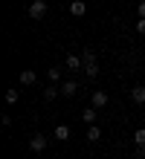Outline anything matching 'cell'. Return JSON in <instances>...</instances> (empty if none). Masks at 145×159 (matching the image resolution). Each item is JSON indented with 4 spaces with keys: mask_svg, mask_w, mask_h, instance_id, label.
<instances>
[{
    "mask_svg": "<svg viewBox=\"0 0 145 159\" xmlns=\"http://www.w3.org/2000/svg\"><path fill=\"white\" fill-rule=\"evenodd\" d=\"M137 15L145 17V0H139V3H137Z\"/></svg>",
    "mask_w": 145,
    "mask_h": 159,
    "instance_id": "19",
    "label": "cell"
},
{
    "mask_svg": "<svg viewBox=\"0 0 145 159\" xmlns=\"http://www.w3.org/2000/svg\"><path fill=\"white\" fill-rule=\"evenodd\" d=\"M81 119H84V125H93V121L99 119V110H96L93 104H90V107H84V113H81Z\"/></svg>",
    "mask_w": 145,
    "mask_h": 159,
    "instance_id": "7",
    "label": "cell"
},
{
    "mask_svg": "<svg viewBox=\"0 0 145 159\" xmlns=\"http://www.w3.org/2000/svg\"><path fill=\"white\" fill-rule=\"evenodd\" d=\"M67 70L81 72V70H84V58H81V55H67Z\"/></svg>",
    "mask_w": 145,
    "mask_h": 159,
    "instance_id": "4",
    "label": "cell"
},
{
    "mask_svg": "<svg viewBox=\"0 0 145 159\" xmlns=\"http://www.w3.org/2000/svg\"><path fill=\"white\" fill-rule=\"evenodd\" d=\"M81 72H84L87 78H96V75H99V67H96V64H84V70H81Z\"/></svg>",
    "mask_w": 145,
    "mask_h": 159,
    "instance_id": "14",
    "label": "cell"
},
{
    "mask_svg": "<svg viewBox=\"0 0 145 159\" xmlns=\"http://www.w3.org/2000/svg\"><path fill=\"white\" fill-rule=\"evenodd\" d=\"M58 96H61V87H58V84H50V87H44V98H46V101H55Z\"/></svg>",
    "mask_w": 145,
    "mask_h": 159,
    "instance_id": "8",
    "label": "cell"
},
{
    "mask_svg": "<svg viewBox=\"0 0 145 159\" xmlns=\"http://www.w3.org/2000/svg\"><path fill=\"white\" fill-rule=\"evenodd\" d=\"M46 142H50V139H46L44 133H35L32 139H29V151H32V153H41L44 148H46Z\"/></svg>",
    "mask_w": 145,
    "mask_h": 159,
    "instance_id": "3",
    "label": "cell"
},
{
    "mask_svg": "<svg viewBox=\"0 0 145 159\" xmlns=\"http://www.w3.org/2000/svg\"><path fill=\"white\" fill-rule=\"evenodd\" d=\"M44 15H46V0H32L29 3V17L32 20H41Z\"/></svg>",
    "mask_w": 145,
    "mask_h": 159,
    "instance_id": "2",
    "label": "cell"
},
{
    "mask_svg": "<svg viewBox=\"0 0 145 159\" xmlns=\"http://www.w3.org/2000/svg\"><path fill=\"white\" fill-rule=\"evenodd\" d=\"M55 139L58 142H67V139H70V127L67 125H55Z\"/></svg>",
    "mask_w": 145,
    "mask_h": 159,
    "instance_id": "10",
    "label": "cell"
},
{
    "mask_svg": "<svg viewBox=\"0 0 145 159\" xmlns=\"http://www.w3.org/2000/svg\"><path fill=\"white\" fill-rule=\"evenodd\" d=\"M17 98H21L17 90H6V104H17Z\"/></svg>",
    "mask_w": 145,
    "mask_h": 159,
    "instance_id": "15",
    "label": "cell"
},
{
    "mask_svg": "<svg viewBox=\"0 0 145 159\" xmlns=\"http://www.w3.org/2000/svg\"><path fill=\"white\" fill-rule=\"evenodd\" d=\"M96 159H102V156H96Z\"/></svg>",
    "mask_w": 145,
    "mask_h": 159,
    "instance_id": "20",
    "label": "cell"
},
{
    "mask_svg": "<svg viewBox=\"0 0 145 159\" xmlns=\"http://www.w3.org/2000/svg\"><path fill=\"white\" fill-rule=\"evenodd\" d=\"M133 145H145V127L133 130Z\"/></svg>",
    "mask_w": 145,
    "mask_h": 159,
    "instance_id": "16",
    "label": "cell"
},
{
    "mask_svg": "<svg viewBox=\"0 0 145 159\" xmlns=\"http://www.w3.org/2000/svg\"><path fill=\"white\" fill-rule=\"evenodd\" d=\"M137 32L145 35V17H139V20H137Z\"/></svg>",
    "mask_w": 145,
    "mask_h": 159,
    "instance_id": "18",
    "label": "cell"
},
{
    "mask_svg": "<svg viewBox=\"0 0 145 159\" xmlns=\"http://www.w3.org/2000/svg\"><path fill=\"white\" fill-rule=\"evenodd\" d=\"M99 139H102V130L96 125H90V127H87V142H99Z\"/></svg>",
    "mask_w": 145,
    "mask_h": 159,
    "instance_id": "12",
    "label": "cell"
},
{
    "mask_svg": "<svg viewBox=\"0 0 145 159\" xmlns=\"http://www.w3.org/2000/svg\"><path fill=\"white\" fill-rule=\"evenodd\" d=\"M75 93H79V84H75V81H61V96L73 98Z\"/></svg>",
    "mask_w": 145,
    "mask_h": 159,
    "instance_id": "6",
    "label": "cell"
},
{
    "mask_svg": "<svg viewBox=\"0 0 145 159\" xmlns=\"http://www.w3.org/2000/svg\"><path fill=\"white\" fill-rule=\"evenodd\" d=\"M131 98H133V104H145V87H133Z\"/></svg>",
    "mask_w": 145,
    "mask_h": 159,
    "instance_id": "11",
    "label": "cell"
},
{
    "mask_svg": "<svg viewBox=\"0 0 145 159\" xmlns=\"http://www.w3.org/2000/svg\"><path fill=\"white\" fill-rule=\"evenodd\" d=\"M70 15L73 17H84L87 15V3H84V0H73V3H70Z\"/></svg>",
    "mask_w": 145,
    "mask_h": 159,
    "instance_id": "5",
    "label": "cell"
},
{
    "mask_svg": "<svg viewBox=\"0 0 145 159\" xmlns=\"http://www.w3.org/2000/svg\"><path fill=\"white\" fill-rule=\"evenodd\" d=\"M46 78H50L52 84H58V81H61V67H50V70H46Z\"/></svg>",
    "mask_w": 145,
    "mask_h": 159,
    "instance_id": "13",
    "label": "cell"
},
{
    "mask_svg": "<svg viewBox=\"0 0 145 159\" xmlns=\"http://www.w3.org/2000/svg\"><path fill=\"white\" fill-rule=\"evenodd\" d=\"M90 104H93L96 110H102V107L110 104V96H108L104 90H93V93H90Z\"/></svg>",
    "mask_w": 145,
    "mask_h": 159,
    "instance_id": "1",
    "label": "cell"
},
{
    "mask_svg": "<svg viewBox=\"0 0 145 159\" xmlns=\"http://www.w3.org/2000/svg\"><path fill=\"white\" fill-rule=\"evenodd\" d=\"M38 75H35V70H21V84L23 87H29V84H35Z\"/></svg>",
    "mask_w": 145,
    "mask_h": 159,
    "instance_id": "9",
    "label": "cell"
},
{
    "mask_svg": "<svg viewBox=\"0 0 145 159\" xmlns=\"http://www.w3.org/2000/svg\"><path fill=\"white\" fill-rule=\"evenodd\" d=\"M81 58H84V64H96V52H93V49H84Z\"/></svg>",
    "mask_w": 145,
    "mask_h": 159,
    "instance_id": "17",
    "label": "cell"
}]
</instances>
